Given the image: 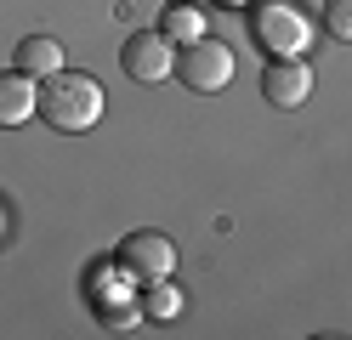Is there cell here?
<instances>
[{
    "mask_svg": "<svg viewBox=\"0 0 352 340\" xmlns=\"http://www.w3.org/2000/svg\"><path fill=\"white\" fill-rule=\"evenodd\" d=\"M102 108H108V97H102V85L91 74L63 68V74H52L46 85H40V120H46L52 131H63V136L91 131L102 120Z\"/></svg>",
    "mask_w": 352,
    "mask_h": 340,
    "instance_id": "1",
    "label": "cell"
},
{
    "mask_svg": "<svg viewBox=\"0 0 352 340\" xmlns=\"http://www.w3.org/2000/svg\"><path fill=\"white\" fill-rule=\"evenodd\" d=\"M250 40L267 57H301L313 45V17L301 0H261L250 12Z\"/></svg>",
    "mask_w": 352,
    "mask_h": 340,
    "instance_id": "2",
    "label": "cell"
},
{
    "mask_svg": "<svg viewBox=\"0 0 352 340\" xmlns=\"http://www.w3.org/2000/svg\"><path fill=\"white\" fill-rule=\"evenodd\" d=\"M176 80H182L188 91H199V97H216V91L233 80V52L222 40H210V34L188 40L182 52H176Z\"/></svg>",
    "mask_w": 352,
    "mask_h": 340,
    "instance_id": "3",
    "label": "cell"
},
{
    "mask_svg": "<svg viewBox=\"0 0 352 340\" xmlns=\"http://www.w3.org/2000/svg\"><path fill=\"white\" fill-rule=\"evenodd\" d=\"M114 261L125 267L131 284H160V278L176 272V244L160 233V227H142V233H131V238L114 249Z\"/></svg>",
    "mask_w": 352,
    "mask_h": 340,
    "instance_id": "4",
    "label": "cell"
},
{
    "mask_svg": "<svg viewBox=\"0 0 352 340\" xmlns=\"http://www.w3.org/2000/svg\"><path fill=\"white\" fill-rule=\"evenodd\" d=\"M120 68H125L137 85H160V80L176 74V45H170L160 29H137V34L120 45Z\"/></svg>",
    "mask_w": 352,
    "mask_h": 340,
    "instance_id": "5",
    "label": "cell"
},
{
    "mask_svg": "<svg viewBox=\"0 0 352 340\" xmlns=\"http://www.w3.org/2000/svg\"><path fill=\"white\" fill-rule=\"evenodd\" d=\"M261 97H267L273 108H301L307 97H313V63L273 57L267 68H261Z\"/></svg>",
    "mask_w": 352,
    "mask_h": 340,
    "instance_id": "6",
    "label": "cell"
},
{
    "mask_svg": "<svg viewBox=\"0 0 352 340\" xmlns=\"http://www.w3.org/2000/svg\"><path fill=\"white\" fill-rule=\"evenodd\" d=\"M40 113V85H34V74H23V68H6L0 74V125H29Z\"/></svg>",
    "mask_w": 352,
    "mask_h": 340,
    "instance_id": "7",
    "label": "cell"
},
{
    "mask_svg": "<svg viewBox=\"0 0 352 340\" xmlns=\"http://www.w3.org/2000/svg\"><path fill=\"white\" fill-rule=\"evenodd\" d=\"M12 57H17V68H23V74H34V80L63 74V40H52V34H23Z\"/></svg>",
    "mask_w": 352,
    "mask_h": 340,
    "instance_id": "8",
    "label": "cell"
},
{
    "mask_svg": "<svg viewBox=\"0 0 352 340\" xmlns=\"http://www.w3.org/2000/svg\"><path fill=\"white\" fill-rule=\"evenodd\" d=\"M160 34H165L170 45H176V40H182V45L199 40V34H205V12L193 6V0H170V6L160 12Z\"/></svg>",
    "mask_w": 352,
    "mask_h": 340,
    "instance_id": "9",
    "label": "cell"
},
{
    "mask_svg": "<svg viewBox=\"0 0 352 340\" xmlns=\"http://www.w3.org/2000/svg\"><path fill=\"white\" fill-rule=\"evenodd\" d=\"M120 284H131L125 278V267L108 256V261H91L85 267V301L91 306H102V301H114V295H131V289H120Z\"/></svg>",
    "mask_w": 352,
    "mask_h": 340,
    "instance_id": "10",
    "label": "cell"
},
{
    "mask_svg": "<svg viewBox=\"0 0 352 340\" xmlns=\"http://www.w3.org/2000/svg\"><path fill=\"white\" fill-rule=\"evenodd\" d=\"M176 312H182V289H176L170 278L142 284V317H176Z\"/></svg>",
    "mask_w": 352,
    "mask_h": 340,
    "instance_id": "11",
    "label": "cell"
},
{
    "mask_svg": "<svg viewBox=\"0 0 352 340\" xmlns=\"http://www.w3.org/2000/svg\"><path fill=\"white\" fill-rule=\"evenodd\" d=\"M97 324H102V329H114V335H125V329H137V324H142V306L131 301V295H114V301H102V306H97Z\"/></svg>",
    "mask_w": 352,
    "mask_h": 340,
    "instance_id": "12",
    "label": "cell"
},
{
    "mask_svg": "<svg viewBox=\"0 0 352 340\" xmlns=\"http://www.w3.org/2000/svg\"><path fill=\"white\" fill-rule=\"evenodd\" d=\"M324 29L352 45V0H329V6H324Z\"/></svg>",
    "mask_w": 352,
    "mask_h": 340,
    "instance_id": "13",
    "label": "cell"
}]
</instances>
